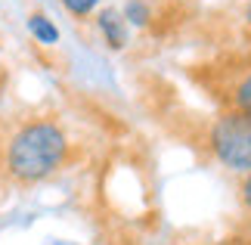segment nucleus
<instances>
[{"label":"nucleus","mask_w":251,"mask_h":245,"mask_svg":"<svg viewBox=\"0 0 251 245\" xmlns=\"http://www.w3.org/2000/svg\"><path fill=\"white\" fill-rule=\"evenodd\" d=\"M242 22H245V28L251 31V0H245V9H242Z\"/></svg>","instance_id":"1a4fd4ad"},{"label":"nucleus","mask_w":251,"mask_h":245,"mask_svg":"<svg viewBox=\"0 0 251 245\" xmlns=\"http://www.w3.org/2000/svg\"><path fill=\"white\" fill-rule=\"evenodd\" d=\"M121 16H124V22H127L130 28H149L152 6L146 3V0H127V3L121 6Z\"/></svg>","instance_id":"423d86ee"},{"label":"nucleus","mask_w":251,"mask_h":245,"mask_svg":"<svg viewBox=\"0 0 251 245\" xmlns=\"http://www.w3.org/2000/svg\"><path fill=\"white\" fill-rule=\"evenodd\" d=\"M236 192H239V205H242V211H245L248 218H251V174H245V177H239Z\"/></svg>","instance_id":"6e6552de"},{"label":"nucleus","mask_w":251,"mask_h":245,"mask_svg":"<svg viewBox=\"0 0 251 245\" xmlns=\"http://www.w3.org/2000/svg\"><path fill=\"white\" fill-rule=\"evenodd\" d=\"M96 31H100L102 44L115 53L130 44V25L124 22L121 9H115V6H102L100 13H96Z\"/></svg>","instance_id":"7ed1b4c3"},{"label":"nucleus","mask_w":251,"mask_h":245,"mask_svg":"<svg viewBox=\"0 0 251 245\" xmlns=\"http://www.w3.org/2000/svg\"><path fill=\"white\" fill-rule=\"evenodd\" d=\"M69 155L72 140L59 118L28 115L3 136L0 171L13 186H41L69 164Z\"/></svg>","instance_id":"f257e3e1"},{"label":"nucleus","mask_w":251,"mask_h":245,"mask_svg":"<svg viewBox=\"0 0 251 245\" xmlns=\"http://www.w3.org/2000/svg\"><path fill=\"white\" fill-rule=\"evenodd\" d=\"M25 28H28V34L34 37V44H41V47H56V44H59V37H62L59 25H56L53 16L44 13V9H34V13H28Z\"/></svg>","instance_id":"20e7f679"},{"label":"nucleus","mask_w":251,"mask_h":245,"mask_svg":"<svg viewBox=\"0 0 251 245\" xmlns=\"http://www.w3.org/2000/svg\"><path fill=\"white\" fill-rule=\"evenodd\" d=\"M44 245H81V242H72V239H47Z\"/></svg>","instance_id":"9d476101"},{"label":"nucleus","mask_w":251,"mask_h":245,"mask_svg":"<svg viewBox=\"0 0 251 245\" xmlns=\"http://www.w3.org/2000/svg\"><path fill=\"white\" fill-rule=\"evenodd\" d=\"M229 109H239L251 118V68H245L229 87Z\"/></svg>","instance_id":"39448f33"},{"label":"nucleus","mask_w":251,"mask_h":245,"mask_svg":"<svg viewBox=\"0 0 251 245\" xmlns=\"http://www.w3.org/2000/svg\"><path fill=\"white\" fill-rule=\"evenodd\" d=\"M59 3L72 19H90L102 6V0H59Z\"/></svg>","instance_id":"0eeeda50"},{"label":"nucleus","mask_w":251,"mask_h":245,"mask_svg":"<svg viewBox=\"0 0 251 245\" xmlns=\"http://www.w3.org/2000/svg\"><path fill=\"white\" fill-rule=\"evenodd\" d=\"M208 152L224 171L245 177L251 174V118L239 109H226L214 115L205 134Z\"/></svg>","instance_id":"f03ea898"}]
</instances>
